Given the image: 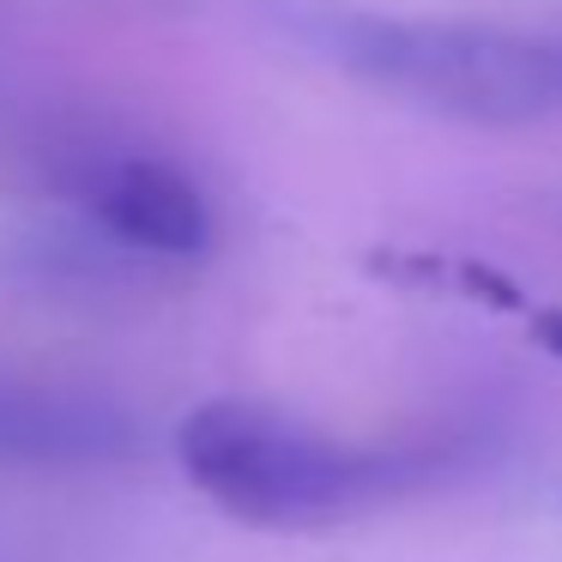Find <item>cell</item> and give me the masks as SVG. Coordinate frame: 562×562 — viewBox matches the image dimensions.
<instances>
[{
	"instance_id": "1",
	"label": "cell",
	"mask_w": 562,
	"mask_h": 562,
	"mask_svg": "<svg viewBox=\"0 0 562 562\" xmlns=\"http://www.w3.org/2000/svg\"><path fill=\"white\" fill-rule=\"evenodd\" d=\"M303 37L363 86L453 122L514 127L562 110V37H526L460 19L308 13Z\"/></svg>"
},
{
	"instance_id": "2",
	"label": "cell",
	"mask_w": 562,
	"mask_h": 562,
	"mask_svg": "<svg viewBox=\"0 0 562 562\" xmlns=\"http://www.w3.org/2000/svg\"><path fill=\"white\" fill-rule=\"evenodd\" d=\"M188 484L243 526H321L381 502L412 460L321 436L291 412L255 400H206L176 424Z\"/></svg>"
},
{
	"instance_id": "3",
	"label": "cell",
	"mask_w": 562,
	"mask_h": 562,
	"mask_svg": "<svg viewBox=\"0 0 562 562\" xmlns=\"http://www.w3.org/2000/svg\"><path fill=\"white\" fill-rule=\"evenodd\" d=\"M86 206L115 243L139 248V255L200 260L218 243V218H212V200L200 194V182L146 151L98 164L86 182Z\"/></svg>"
},
{
	"instance_id": "4",
	"label": "cell",
	"mask_w": 562,
	"mask_h": 562,
	"mask_svg": "<svg viewBox=\"0 0 562 562\" xmlns=\"http://www.w3.org/2000/svg\"><path fill=\"white\" fill-rule=\"evenodd\" d=\"M134 448V424L110 400L43 387H0V460L98 465Z\"/></svg>"
},
{
	"instance_id": "5",
	"label": "cell",
	"mask_w": 562,
	"mask_h": 562,
	"mask_svg": "<svg viewBox=\"0 0 562 562\" xmlns=\"http://www.w3.org/2000/svg\"><path fill=\"white\" fill-rule=\"evenodd\" d=\"M532 333H538V345H544V351L562 363V308H538V315H532Z\"/></svg>"
}]
</instances>
